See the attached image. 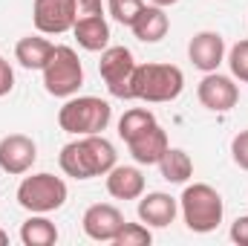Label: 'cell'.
<instances>
[{
  "label": "cell",
  "instance_id": "obj_27",
  "mask_svg": "<svg viewBox=\"0 0 248 246\" xmlns=\"http://www.w3.org/2000/svg\"><path fill=\"white\" fill-rule=\"evenodd\" d=\"M231 241L240 244V246H248V214L237 217V220L231 223Z\"/></svg>",
  "mask_w": 248,
  "mask_h": 246
},
{
  "label": "cell",
  "instance_id": "obj_29",
  "mask_svg": "<svg viewBox=\"0 0 248 246\" xmlns=\"http://www.w3.org/2000/svg\"><path fill=\"white\" fill-rule=\"evenodd\" d=\"M153 6H162V9H168V6H173V3H179V0H150Z\"/></svg>",
  "mask_w": 248,
  "mask_h": 246
},
{
  "label": "cell",
  "instance_id": "obj_7",
  "mask_svg": "<svg viewBox=\"0 0 248 246\" xmlns=\"http://www.w3.org/2000/svg\"><path fill=\"white\" fill-rule=\"evenodd\" d=\"M98 72L110 90V96L130 102L133 99V72H136V58L127 47H107L101 53Z\"/></svg>",
  "mask_w": 248,
  "mask_h": 246
},
{
  "label": "cell",
  "instance_id": "obj_11",
  "mask_svg": "<svg viewBox=\"0 0 248 246\" xmlns=\"http://www.w3.org/2000/svg\"><path fill=\"white\" fill-rule=\"evenodd\" d=\"M124 223H127L124 214L116 206H110V203H95L81 217V226H84L87 238H93L98 244H113V238L119 235V229Z\"/></svg>",
  "mask_w": 248,
  "mask_h": 246
},
{
  "label": "cell",
  "instance_id": "obj_24",
  "mask_svg": "<svg viewBox=\"0 0 248 246\" xmlns=\"http://www.w3.org/2000/svg\"><path fill=\"white\" fill-rule=\"evenodd\" d=\"M228 67L234 72V78L248 84V41H237L228 53Z\"/></svg>",
  "mask_w": 248,
  "mask_h": 246
},
{
  "label": "cell",
  "instance_id": "obj_4",
  "mask_svg": "<svg viewBox=\"0 0 248 246\" xmlns=\"http://www.w3.org/2000/svg\"><path fill=\"white\" fill-rule=\"evenodd\" d=\"M110 122H113V107H110V102H104L98 96H69L66 105L58 110L61 130L72 133V136L104 133Z\"/></svg>",
  "mask_w": 248,
  "mask_h": 246
},
{
  "label": "cell",
  "instance_id": "obj_21",
  "mask_svg": "<svg viewBox=\"0 0 248 246\" xmlns=\"http://www.w3.org/2000/svg\"><path fill=\"white\" fill-rule=\"evenodd\" d=\"M153 122H156V116L147 107H130V110H124V116L119 119V136L124 142H130L136 133H141L144 127H150Z\"/></svg>",
  "mask_w": 248,
  "mask_h": 246
},
{
  "label": "cell",
  "instance_id": "obj_3",
  "mask_svg": "<svg viewBox=\"0 0 248 246\" xmlns=\"http://www.w3.org/2000/svg\"><path fill=\"white\" fill-rule=\"evenodd\" d=\"M179 209L185 217V226L196 235H208L222 223L225 214V203L219 197V191L208 183H193L187 185L179 197Z\"/></svg>",
  "mask_w": 248,
  "mask_h": 246
},
{
  "label": "cell",
  "instance_id": "obj_15",
  "mask_svg": "<svg viewBox=\"0 0 248 246\" xmlns=\"http://www.w3.org/2000/svg\"><path fill=\"white\" fill-rule=\"evenodd\" d=\"M72 35L78 41V47H84L87 53H104L110 44V23L104 15H90V18H78L72 23Z\"/></svg>",
  "mask_w": 248,
  "mask_h": 246
},
{
  "label": "cell",
  "instance_id": "obj_19",
  "mask_svg": "<svg viewBox=\"0 0 248 246\" xmlns=\"http://www.w3.org/2000/svg\"><path fill=\"white\" fill-rule=\"evenodd\" d=\"M156 165L162 171V180H168V183H187L193 177V159L182 148H168Z\"/></svg>",
  "mask_w": 248,
  "mask_h": 246
},
{
  "label": "cell",
  "instance_id": "obj_26",
  "mask_svg": "<svg viewBox=\"0 0 248 246\" xmlns=\"http://www.w3.org/2000/svg\"><path fill=\"white\" fill-rule=\"evenodd\" d=\"M90 15H104L101 0H75V20L78 18H90Z\"/></svg>",
  "mask_w": 248,
  "mask_h": 246
},
{
  "label": "cell",
  "instance_id": "obj_20",
  "mask_svg": "<svg viewBox=\"0 0 248 246\" xmlns=\"http://www.w3.org/2000/svg\"><path fill=\"white\" fill-rule=\"evenodd\" d=\"M20 241L23 246H52L58 241V229L46 214H32L20 226Z\"/></svg>",
  "mask_w": 248,
  "mask_h": 246
},
{
  "label": "cell",
  "instance_id": "obj_22",
  "mask_svg": "<svg viewBox=\"0 0 248 246\" xmlns=\"http://www.w3.org/2000/svg\"><path fill=\"white\" fill-rule=\"evenodd\" d=\"M116 246H150L153 244V235H150V226L144 223H124L119 229V235L113 238Z\"/></svg>",
  "mask_w": 248,
  "mask_h": 246
},
{
  "label": "cell",
  "instance_id": "obj_12",
  "mask_svg": "<svg viewBox=\"0 0 248 246\" xmlns=\"http://www.w3.org/2000/svg\"><path fill=\"white\" fill-rule=\"evenodd\" d=\"M187 58L202 72L219 70V64L225 61V38L219 32H211V29L196 32L187 44Z\"/></svg>",
  "mask_w": 248,
  "mask_h": 246
},
{
  "label": "cell",
  "instance_id": "obj_13",
  "mask_svg": "<svg viewBox=\"0 0 248 246\" xmlns=\"http://www.w3.org/2000/svg\"><path fill=\"white\" fill-rule=\"evenodd\" d=\"M179 214V200L165 194V191H153V194H141L139 197V220L150 229H165L176 220Z\"/></svg>",
  "mask_w": 248,
  "mask_h": 246
},
{
  "label": "cell",
  "instance_id": "obj_6",
  "mask_svg": "<svg viewBox=\"0 0 248 246\" xmlns=\"http://www.w3.org/2000/svg\"><path fill=\"white\" fill-rule=\"evenodd\" d=\"M44 72V87L49 96H58V99H69L78 93V87L84 84V67L81 58L72 47H55L46 67L41 70Z\"/></svg>",
  "mask_w": 248,
  "mask_h": 246
},
{
  "label": "cell",
  "instance_id": "obj_2",
  "mask_svg": "<svg viewBox=\"0 0 248 246\" xmlns=\"http://www.w3.org/2000/svg\"><path fill=\"white\" fill-rule=\"evenodd\" d=\"M185 90V72L173 64H136L133 72V99L162 105L179 99Z\"/></svg>",
  "mask_w": 248,
  "mask_h": 246
},
{
  "label": "cell",
  "instance_id": "obj_25",
  "mask_svg": "<svg viewBox=\"0 0 248 246\" xmlns=\"http://www.w3.org/2000/svg\"><path fill=\"white\" fill-rule=\"evenodd\" d=\"M231 157H234V162L248 171V130H240L234 139H231Z\"/></svg>",
  "mask_w": 248,
  "mask_h": 246
},
{
  "label": "cell",
  "instance_id": "obj_17",
  "mask_svg": "<svg viewBox=\"0 0 248 246\" xmlns=\"http://www.w3.org/2000/svg\"><path fill=\"white\" fill-rule=\"evenodd\" d=\"M133 35L139 38V41H144V44H156V41H162L165 35H168V29H170V20H168V15H165V9L162 6H144L141 12H139V18L133 20Z\"/></svg>",
  "mask_w": 248,
  "mask_h": 246
},
{
  "label": "cell",
  "instance_id": "obj_28",
  "mask_svg": "<svg viewBox=\"0 0 248 246\" xmlns=\"http://www.w3.org/2000/svg\"><path fill=\"white\" fill-rule=\"evenodd\" d=\"M12 87H15V72H12L9 61H6V58L0 55V96L12 93Z\"/></svg>",
  "mask_w": 248,
  "mask_h": 246
},
{
  "label": "cell",
  "instance_id": "obj_10",
  "mask_svg": "<svg viewBox=\"0 0 248 246\" xmlns=\"http://www.w3.org/2000/svg\"><path fill=\"white\" fill-rule=\"evenodd\" d=\"M38 159V145L23 133H9L0 139V168L12 177L26 174Z\"/></svg>",
  "mask_w": 248,
  "mask_h": 246
},
{
  "label": "cell",
  "instance_id": "obj_30",
  "mask_svg": "<svg viewBox=\"0 0 248 246\" xmlns=\"http://www.w3.org/2000/svg\"><path fill=\"white\" fill-rule=\"evenodd\" d=\"M6 244H9V235H6V232L0 229V246H6Z\"/></svg>",
  "mask_w": 248,
  "mask_h": 246
},
{
  "label": "cell",
  "instance_id": "obj_1",
  "mask_svg": "<svg viewBox=\"0 0 248 246\" xmlns=\"http://www.w3.org/2000/svg\"><path fill=\"white\" fill-rule=\"evenodd\" d=\"M61 171L72 180H93V177H107V171L116 165V148L110 139L101 133L78 136L61 148Z\"/></svg>",
  "mask_w": 248,
  "mask_h": 246
},
{
  "label": "cell",
  "instance_id": "obj_8",
  "mask_svg": "<svg viewBox=\"0 0 248 246\" xmlns=\"http://www.w3.org/2000/svg\"><path fill=\"white\" fill-rule=\"evenodd\" d=\"M196 96L202 102V107L214 110V113H228L231 107H237L240 102V87L234 84V78L214 72H205V78L196 87Z\"/></svg>",
  "mask_w": 248,
  "mask_h": 246
},
{
  "label": "cell",
  "instance_id": "obj_18",
  "mask_svg": "<svg viewBox=\"0 0 248 246\" xmlns=\"http://www.w3.org/2000/svg\"><path fill=\"white\" fill-rule=\"evenodd\" d=\"M52 50H55V44H49L46 38H41V35H26V38L17 41L15 58H17L20 67H26V70H44L46 61H49V55H52Z\"/></svg>",
  "mask_w": 248,
  "mask_h": 246
},
{
  "label": "cell",
  "instance_id": "obj_5",
  "mask_svg": "<svg viewBox=\"0 0 248 246\" xmlns=\"http://www.w3.org/2000/svg\"><path fill=\"white\" fill-rule=\"evenodd\" d=\"M69 197V188L61 177L55 174H32V177H23L17 185V203L20 209L32 211V214H49V211H58Z\"/></svg>",
  "mask_w": 248,
  "mask_h": 246
},
{
  "label": "cell",
  "instance_id": "obj_23",
  "mask_svg": "<svg viewBox=\"0 0 248 246\" xmlns=\"http://www.w3.org/2000/svg\"><path fill=\"white\" fill-rule=\"evenodd\" d=\"M141 9H144V0H107V12L122 26H133V20L139 18Z\"/></svg>",
  "mask_w": 248,
  "mask_h": 246
},
{
  "label": "cell",
  "instance_id": "obj_16",
  "mask_svg": "<svg viewBox=\"0 0 248 246\" xmlns=\"http://www.w3.org/2000/svg\"><path fill=\"white\" fill-rule=\"evenodd\" d=\"M107 191L116 200H139L144 194V174L133 165H113L107 171Z\"/></svg>",
  "mask_w": 248,
  "mask_h": 246
},
{
  "label": "cell",
  "instance_id": "obj_9",
  "mask_svg": "<svg viewBox=\"0 0 248 246\" xmlns=\"http://www.w3.org/2000/svg\"><path fill=\"white\" fill-rule=\"evenodd\" d=\"M32 20L41 35H63L75 23V0H35Z\"/></svg>",
  "mask_w": 248,
  "mask_h": 246
},
{
  "label": "cell",
  "instance_id": "obj_14",
  "mask_svg": "<svg viewBox=\"0 0 248 246\" xmlns=\"http://www.w3.org/2000/svg\"><path fill=\"white\" fill-rule=\"evenodd\" d=\"M127 148H130V157H133L139 165H156V162L162 159V154L170 148V142H168L165 127L159 122H153L150 127H144L141 133H136V136L127 142Z\"/></svg>",
  "mask_w": 248,
  "mask_h": 246
}]
</instances>
